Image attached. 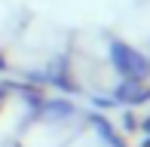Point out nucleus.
<instances>
[{"mask_svg": "<svg viewBox=\"0 0 150 147\" xmlns=\"http://www.w3.org/2000/svg\"><path fill=\"white\" fill-rule=\"evenodd\" d=\"M0 71H6V58H3V52H0Z\"/></svg>", "mask_w": 150, "mask_h": 147, "instance_id": "f257e3e1", "label": "nucleus"}, {"mask_svg": "<svg viewBox=\"0 0 150 147\" xmlns=\"http://www.w3.org/2000/svg\"><path fill=\"white\" fill-rule=\"evenodd\" d=\"M0 95H3V89H0Z\"/></svg>", "mask_w": 150, "mask_h": 147, "instance_id": "f03ea898", "label": "nucleus"}]
</instances>
